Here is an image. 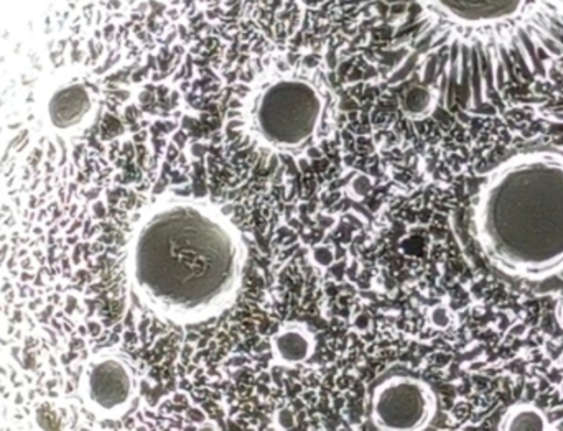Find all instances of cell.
I'll list each match as a JSON object with an SVG mask.
<instances>
[{"mask_svg":"<svg viewBox=\"0 0 563 431\" xmlns=\"http://www.w3.org/2000/svg\"><path fill=\"white\" fill-rule=\"evenodd\" d=\"M129 267L152 310L174 321H200L220 313L236 295L243 247L217 210L178 198L142 218Z\"/></svg>","mask_w":563,"mask_h":431,"instance_id":"obj_1","label":"cell"},{"mask_svg":"<svg viewBox=\"0 0 563 431\" xmlns=\"http://www.w3.org/2000/svg\"><path fill=\"white\" fill-rule=\"evenodd\" d=\"M475 232L486 257L512 277L562 272L563 152H526L499 165L476 200Z\"/></svg>","mask_w":563,"mask_h":431,"instance_id":"obj_2","label":"cell"},{"mask_svg":"<svg viewBox=\"0 0 563 431\" xmlns=\"http://www.w3.org/2000/svg\"><path fill=\"white\" fill-rule=\"evenodd\" d=\"M323 98L305 79L271 82L257 95L253 128L261 141L280 151L303 147L320 128Z\"/></svg>","mask_w":563,"mask_h":431,"instance_id":"obj_3","label":"cell"},{"mask_svg":"<svg viewBox=\"0 0 563 431\" xmlns=\"http://www.w3.org/2000/svg\"><path fill=\"white\" fill-rule=\"evenodd\" d=\"M435 406L429 386L409 377H397L374 393L373 420L380 430H420L435 416Z\"/></svg>","mask_w":563,"mask_h":431,"instance_id":"obj_4","label":"cell"},{"mask_svg":"<svg viewBox=\"0 0 563 431\" xmlns=\"http://www.w3.org/2000/svg\"><path fill=\"white\" fill-rule=\"evenodd\" d=\"M132 394H134V377L122 361H99L91 367L89 397L102 412H121L131 402Z\"/></svg>","mask_w":563,"mask_h":431,"instance_id":"obj_5","label":"cell"},{"mask_svg":"<svg viewBox=\"0 0 563 431\" xmlns=\"http://www.w3.org/2000/svg\"><path fill=\"white\" fill-rule=\"evenodd\" d=\"M311 347H313V343H311L307 331L301 328H285L274 338V351H276L277 360L285 364L303 363L310 357Z\"/></svg>","mask_w":563,"mask_h":431,"instance_id":"obj_6","label":"cell"},{"mask_svg":"<svg viewBox=\"0 0 563 431\" xmlns=\"http://www.w3.org/2000/svg\"><path fill=\"white\" fill-rule=\"evenodd\" d=\"M503 430L509 431H542L548 430V420L541 410L532 406H516L506 413Z\"/></svg>","mask_w":563,"mask_h":431,"instance_id":"obj_7","label":"cell"},{"mask_svg":"<svg viewBox=\"0 0 563 431\" xmlns=\"http://www.w3.org/2000/svg\"><path fill=\"white\" fill-rule=\"evenodd\" d=\"M404 111L412 118H422L427 112L432 109L433 95L430 89L422 88V86H416V88L409 89L404 96Z\"/></svg>","mask_w":563,"mask_h":431,"instance_id":"obj_8","label":"cell"},{"mask_svg":"<svg viewBox=\"0 0 563 431\" xmlns=\"http://www.w3.org/2000/svg\"><path fill=\"white\" fill-rule=\"evenodd\" d=\"M559 321H561V324L563 328V301H562L561 308H559Z\"/></svg>","mask_w":563,"mask_h":431,"instance_id":"obj_9","label":"cell"}]
</instances>
